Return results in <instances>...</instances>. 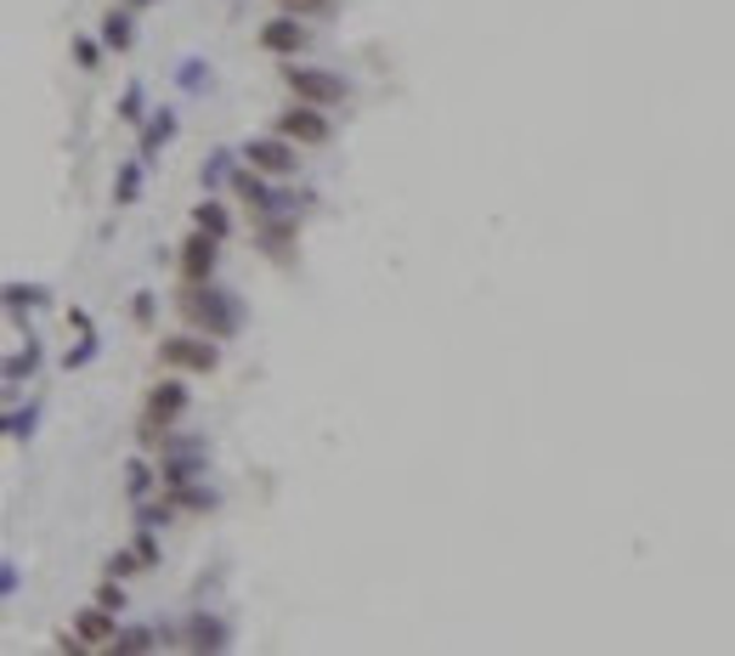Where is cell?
I'll use <instances>...</instances> for the list:
<instances>
[{"label":"cell","instance_id":"cell-7","mask_svg":"<svg viewBox=\"0 0 735 656\" xmlns=\"http://www.w3.org/2000/svg\"><path fill=\"white\" fill-rule=\"evenodd\" d=\"M176 266H181L187 284H204V277H216V266H221V239H210V232L192 226L187 239H181V250H176Z\"/></svg>","mask_w":735,"mask_h":656},{"label":"cell","instance_id":"cell-21","mask_svg":"<svg viewBox=\"0 0 735 656\" xmlns=\"http://www.w3.org/2000/svg\"><path fill=\"white\" fill-rule=\"evenodd\" d=\"M96 605H103V612H125V583L108 578L103 589H96Z\"/></svg>","mask_w":735,"mask_h":656},{"label":"cell","instance_id":"cell-15","mask_svg":"<svg viewBox=\"0 0 735 656\" xmlns=\"http://www.w3.org/2000/svg\"><path fill=\"white\" fill-rule=\"evenodd\" d=\"M187 645H192V650H221V645H227V628H221V623H210V617H192Z\"/></svg>","mask_w":735,"mask_h":656},{"label":"cell","instance_id":"cell-5","mask_svg":"<svg viewBox=\"0 0 735 656\" xmlns=\"http://www.w3.org/2000/svg\"><path fill=\"white\" fill-rule=\"evenodd\" d=\"M283 80L294 91V103H312V108H334V103L351 97V85L339 80V74H328V68H301V63H294Z\"/></svg>","mask_w":735,"mask_h":656},{"label":"cell","instance_id":"cell-25","mask_svg":"<svg viewBox=\"0 0 735 656\" xmlns=\"http://www.w3.org/2000/svg\"><path fill=\"white\" fill-rule=\"evenodd\" d=\"M181 85L199 91V85H204V63H181Z\"/></svg>","mask_w":735,"mask_h":656},{"label":"cell","instance_id":"cell-11","mask_svg":"<svg viewBox=\"0 0 735 656\" xmlns=\"http://www.w3.org/2000/svg\"><path fill=\"white\" fill-rule=\"evenodd\" d=\"M103 45H108V52H130V45H136V18L130 12H108L103 18Z\"/></svg>","mask_w":735,"mask_h":656},{"label":"cell","instance_id":"cell-6","mask_svg":"<svg viewBox=\"0 0 735 656\" xmlns=\"http://www.w3.org/2000/svg\"><path fill=\"white\" fill-rule=\"evenodd\" d=\"M243 159L255 165V176H277V181L301 170V148L283 142L277 130H272V136H250V142H243Z\"/></svg>","mask_w":735,"mask_h":656},{"label":"cell","instance_id":"cell-27","mask_svg":"<svg viewBox=\"0 0 735 656\" xmlns=\"http://www.w3.org/2000/svg\"><path fill=\"white\" fill-rule=\"evenodd\" d=\"M130 7H147V0H130Z\"/></svg>","mask_w":735,"mask_h":656},{"label":"cell","instance_id":"cell-26","mask_svg":"<svg viewBox=\"0 0 735 656\" xmlns=\"http://www.w3.org/2000/svg\"><path fill=\"white\" fill-rule=\"evenodd\" d=\"M18 589V567H0V600H7Z\"/></svg>","mask_w":735,"mask_h":656},{"label":"cell","instance_id":"cell-1","mask_svg":"<svg viewBox=\"0 0 735 656\" xmlns=\"http://www.w3.org/2000/svg\"><path fill=\"white\" fill-rule=\"evenodd\" d=\"M176 311L192 322V335H210V340H232L243 328V300L232 289H216V277L204 284H187L176 295Z\"/></svg>","mask_w":735,"mask_h":656},{"label":"cell","instance_id":"cell-22","mask_svg":"<svg viewBox=\"0 0 735 656\" xmlns=\"http://www.w3.org/2000/svg\"><path fill=\"white\" fill-rule=\"evenodd\" d=\"M119 119L125 125H141V85H130L125 97H119Z\"/></svg>","mask_w":735,"mask_h":656},{"label":"cell","instance_id":"cell-9","mask_svg":"<svg viewBox=\"0 0 735 656\" xmlns=\"http://www.w3.org/2000/svg\"><path fill=\"white\" fill-rule=\"evenodd\" d=\"M114 628H119V617H114V612H103V605H85V612L74 617V639H80V645H91V650H103V645L114 639Z\"/></svg>","mask_w":735,"mask_h":656},{"label":"cell","instance_id":"cell-18","mask_svg":"<svg viewBox=\"0 0 735 656\" xmlns=\"http://www.w3.org/2000/svg\"><path fill=\"white\" fill-rule=\"evenodd\" d=\"M199 176H204V187H210V193H216V187H221V181L232 176V154H210Z\"/></svg>","mask_w":735,"mask_h":656},{"label":"cell","instance_id":"cell-8","mask_svg":"<svg viewBox=\"0 0 735 656\" xmlns=\"http://www.w3.org/2000/svg\"><path fill=\"white\" fill-rule=\"evenodd\" d=\"M261 45L272 57H301L306 45H312V29L301 23V18H272L266 29H261Z\"/></svg>","mask_w":735,"mask_h":656},{"label":"cell","instance_id":"cell-2","mask_svg":"<svg viewBox=\"0 0 735 656\" xmlns=\"http://www.w3.org/2000/svg\"><path fill=\"white\" fill-rule=\"evenodd\" d=\"M187 402H192V396H187V385L176 380V373H170V380H159L154 396H147V408H141V447H159L165 431L187 413Z\"/></svg>","mask_w":735,"mask_h":656},{"label":"cell","instance_id":"cell-12","mask_svg":"<svg viewBox=\"0 0 735 656\" xmlns=\"http://www.w3.org/2000/svg\"><path fill=\"white\" fill-rule=\"evenodd\" d=\"M165 142H176V114H170V108L147 119V130H141V159H147V154H159Z\"/></svg>","mask_w":735,"mask_h":656},{"label":"cell","instance_id":"cell-23","mask_svg":"<svg viewBox=\"0 0 735 656\" xmlns=\"http://www.w3.org/2000/svg\"><path fill=\"white\" fill-rule=\"evenodd\" d=\"M136 567H141V560H136V554H130V549H119V554H114V560H108V578H130V572H136Z\"/></svg>","mask_w":735,"mask_h":656},{"label":"cell","instance_id":"cell-3","mask_svg":"<svg viewBox=\"0 0 735 656\" xmlns=\"http://www.w3.org/2000/svg\"><path fill=\"white\" fill-rule=\"evenodd\" d=\"M159 362L170 373H216L221 368V346L210 335H170L159 346Z\"/></svg>","mask_w":735,"mask_h":656},{"label":"cell","instance_id":"cell-4","mask_svg":"<svg viewBox=\"0 0 735 656\" xmlns=\"http://www.w3.org/2000/svg\"><path fill=\"white\" fill-rule=\"evenodd\" d=\"M283 142H294V148H323L328 136H334V119H328V108H312V103H294V108H283L277 114V125H272Z\"/></svg>","mask_w":735,"mask_h":656},{"label":"cell","instance_id":"cell-10","mask_svg":"<svg viewBox=\"0 0 735 656\" xmlns=\"http://www.w3.org/2000/svg\"><path fill=\"white\" fill-rule=\"evenodd\" d=\"M192 226H199V232H210V239H232V215H227V204L221 199H204L199 210H192Z\"/></svg>","mask_w":735,"mask_h":656},{"label":"cell","instance_id":"cell-16","mask_svg":"<svg viewBox=\"0 0 735 656\" xmlns=\"http://www.w3.org/2000/svg\"><path fill=\"white\" fill-rule=\"evenodd\" d=\"M154 645H159V634H147V628H114V639L103 650H154Z\"/></svg>","mask_w":735,"mask_h":656},{"label":"cell","instance_id":"cell-17","mask_svg":"<svg viewBox=\"0 0 735 656\" xmlns=\"http://www.w3.org/2000/svg\"><path fill=\"white\" fill-rule=\"evenodd\" d=\"M0 300H7L12 311H34V306H45V289L34 284V289H23V284H7L0 289Z\"/></svg>","mask_w":735,"mask_h":656},{"label":"cell","instance_id":"cell-19","mask_svg":"<svg viewBox=\"0 0 735 656\" xmlns=\"http://www.w3.org/2000/svg\"><path fill=\"white\" fill-rule=\"evenodd\" d=\"M34 368H40V346L29 340V351H18V357H12L7 368H0V373H7V380H23V373H34Z\"/></svg>","mask_w":735,"mask_h":656},{"label":"cell","instance_id":"cell-14","mask_svg":"<svg viewBox=\"0 0 735 656\" xmlns=\"http://www.w3.org/2000/svg\"><path fill=\"white\" fill-rule=\"evenodd\" d=\"M136 199H141V159L119 165V181H114V204H119V210H130Z\"/></svg>","mask_w":735,"mask_h":656},{"label":"cell","instance_id":"cell-20","mask_svg":"<svg viewBox=\"0 0 735 656\" xmlns=\"http://www.w3.org/2000/svg\"><path fill=\"white\" fill-rule=\"evenodd\" d=\"M0 436H34V408L29 413H0Z\"/></svg>","mask_w":735,"mask_h":656},{"label":"cell","instance_id":"cell-24","mask_svg":"<svg viewBox=\"0 0 735 656\" xmlns=\"http://www.w3.org/2000/svg\"><path fill=\"white\" fill-rule=\"evenodd\" d=\"M74 57H80V68H96L103 52H96V40H74Z\"/></svg>","mask_w":735,"mask_h":656},{"label":"cell","instance_id":"cell-13","mask_svg":"<svg viewBox=\"0 0 735 656\" xmlns=\"http://www.w3.org/2000/svg\"><path fill=\"white\" fill-rule=\"evenodd\" d=\"M154 487H159V470H154L147 458H130V464H125V493H130V498H147Z\"/></svg>","mask_w":735,"mask_h":656}]
</instances>
